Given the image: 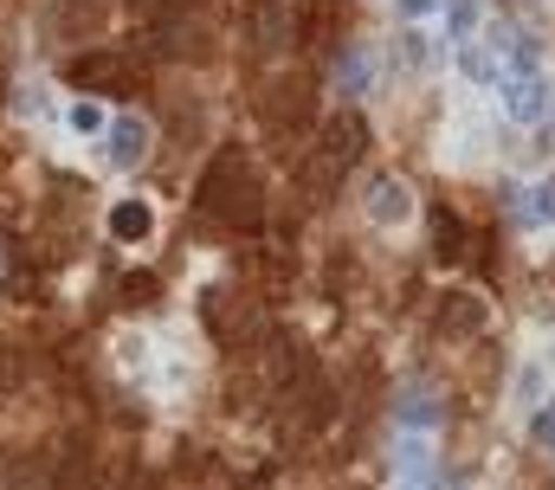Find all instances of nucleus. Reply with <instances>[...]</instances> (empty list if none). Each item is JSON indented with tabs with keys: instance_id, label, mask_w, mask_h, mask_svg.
I'll use <instances>...</instances> for the list:
<instances>
[{
	"instance_id": "obj_14",
	"label": "nucleus",
	"mask_w": 555,
	"mask_h": 490,
	"mask_svg": "<svg viewBox=\"0 0 555 490\" xmlns=\"http://www.w3.org/2000/svg\"><path fill=\"white\" fill-rule=\"evenodd\" d=\"M142 155H149V122L124 117L117 129H111V162H117V168H137Z\"/></svg>"
},
{
	"instance_id": "obj_1",
	"label": "nucleus",
	"mask_w": 555,
	"mask_h": 490,
	"mask_svg": "<svg viewBox=\"0 0 555 490\" xmlns=\"http://www.w3.org/2000/svg\"><path fill=\"white\" fill-rule=\"evenodd\" d=\"M194 207L227 233H253V227H266V181L240 149H220L194 188Z\"/></svg>"
},
{
	"instance_id": "obj_6",
	"label": "nucleus",
	"mask_w": 555,
	"mask_h": 490,
	"mask_svg": "<svg viewBox=\"0 0 555 490\" xmlns=\"http://www.w3.org/2000/svg\"><path fill=\"white\" fill-rule=\"evenodd\" d=\"M343 175H349V162H336L330 149H310V155L297 162V188H304V207H330V201H336V188H343Z\"/></svg>"
},
{
	"instance_id": "obj_11",
	"label": "nucleus",
	"mask_w": 555,
	"mask_h": 490,
	"mask_svg": "<svg viewBox=\"0 0 555 490\" xmlns=\"http://www.w3.org/2000/svg\"><path fill=\"white\" fill-rule=\"evenodd\" d=\"M323 149H330L336 162H362V149H369V122L356 117V111H336V117L323 122Z\"/></svg>"
},
{
	"instance_id": "obj_17",
	"label": "nucleus",
	"mask_w": 555,
	"mask_h": 490,
	"mask_svg": "<svg viewBox=\"0 0 555 490\" xmlns=\"http://www.w3.org/2000/svg\"><path fill=\"white\" fill-rule=\"evenodd\" d=\"M336 20H343V0H317V7L304 13L297 39H330V33H336Z\"/></svg>"
},
{
	"instance_id": "obj_5",
	"label": "nucleus",
	"mask_w": 555,
	"mask_h": 490,
	"mask_svg": "<svg viewBox=\"0 0 555 490\" xmlns=\"http://www.w3.org/2000/svg\"><path fill=\"white\" fill-rule=\"evenodd\" d=\"M297 26H304V0H253V13H246L253 52H278V46H291Z\"/></svg>"
},
{
	"instance_id": "obj_2",
	"label": "nucleus",
	"mask_w": 555,
	"mask_h": 490,
	"mask_svg": "<svg viewBox=\"0 0 555 490\" xmlns=\"http://www.w3.org/2000/svg\"><path fill=\"white\" fill-rule=\"evenodd\" d=\"M201 317H207V330H214L220 349H259V343L272 336L266 304H259L253 291H233V284H214V291L201 297Z\"/></svg>"
},
{
	"instance_id": "obj_12",
	"label": "nucleus",
	"mask_w": 555,
	"mask_h": 490,
	"mask_svg": "<svg viewBox=\"0 0 555 490\" xmlns=\"http://www.w3.org/2000/svg\"><path fill=\"white\" fill-rule=\"evenodd\" d=\"M408 207H414L408 181H395V175L369 181V220H375V227H395V220H408Z\"/></svg>"
},
{
	"instance_id": "obj_10",
	"label": "nucleus",
	"mask_w": 555,
	"mask_h": 490,
	"mask_svg": "<svg viewBox=\"0 0 555 490\" xmlns=\"http://www.w3.org/2000/svg\"><path fill=\"white\" fill-rule=\"evenodd\" d=\"M433 258H439V265H465V258H472V233H465V220H459L446 201L433 207Z\"/></svg>"
},
{
	"instance_id": "obj_19",
	"label": "nucleus",
	"mask_w": 555,
	"mask_h": 490,
	"mask_svg": "<svg viewBox=\"0 0 555 490\" xmlns=\"http://www.w3.org/2000/svg\"><path fill=\"white\" fill-rule=\"evenodd\" d=\"M478 7H485V0H446V33H459V39H465V33L478 26Z\"/></svg>"
},
{
	"instance_id": "obj_18",
	"label": "nucleus",
	"mask_w": 555,
	"mask_h": 490,
	"mask_svg": "<svg viewBox=\"0 0 555 490\" xmlns=\"http://www.w3.org/2000/svg\"><path fill=\"white\" fill-rule=\"evenodd\" d=\"M369 72H375L369 52H343V59H336V85H343V91H369Z\"/></svg>"
},
{
	"instance_id": "obj_4",
	"label": "nucleus",
	"mask_w": 555,
	"mask_h": 490,
	"mask_svg": "<svg viewBox=\"0 0 555 490\" xmlns=\"http://www.w3.org/2000/svg\"><path fill=\"white\" fill-rule=\"evenodd\" d=\"M72 85L98 91V98H124V91H137V65L124 52H78L72 59Z\"/></svg>"
},
{
	"instance_id": "obj_3",
	"label": "nucleus",
	"mask_w": 555,
	"mask_h": 490,
	"mask_svg": "<svg viewBox=\"0 0 555 490\" xmlns=\"http://www.w3.org/2000/svg\"><path fill=\"white\" fill-rule=\"evenodd\" d=\"M310 117H317V85L304 72H278L259 85V122L272 136H297V129H310Z\"/></svg>"
},
{
	"instance_id": "obj_13",
	"label": "nucleus",
	"mask_w": 555,
	"mask_h": 490,
	"mask_svg": "<svg viewBox=\"0 0 555 490\" xmlns=\"http://www.w3.org/2000/svg\"><path fill=\"white\" fill-rule=\"evenodd\" d=\"M0 478L13 490H52V452H7Z\"/></svg>"
},
{
	"instance_id": "obj_20",
	"label": "nucleus",
	"mask_w": 555,
	"mask_h": 490,
	"mask_svg": "<svg viewBox=\"0 0 555 490\" xmlns=\"http://www.w3.org/2000/svg\"><path fill=\"white\" fill-rule=\"evenodd\" d=\"M72 129H78V136H91V129H104V111H98L91 98H78V104H72Z\"/></svg>"
},
{
	"instance_id": "obj_22",
	"label": "nucleus",
	"mask_w": 555,
	"mask_h": 490,
	"mask_svg": "<svg viewBox=\"0 0 555 490\" xmlns=\"http://www.w3.org/2000/svg\"><path fill=\"white\" fill-rule=\"evenodd\" d=\"M537 439H543V446H555V407H543V413H537Z\"/></svg>"
},
{
	"instance_id": "obj_15",
	"label": "nucleus",
	"mask_w": 555,
	"mask_h": 490,
	"mask_svg": "<svg viewBox=\"0 0 555 490\" xmlns=\"http://www.w3.org/2000/svg\"><path fill=\"white\" fill-rule=\"evenodd\" d=\"M149 227H155V214H149L142 201H117V207H111V233H117V240H149Z\"/></svg>"
},
{
	"instance_id": "obj_24",
	"label": "nucleus",
	"mask_w": 555,
	"mask_h": 490,
	"mask_svg": "<svg viewBox=\"0 0 555 490\" xmlns=\"http://www.w3.org/2000/svg\"><path fill=\"white\" fill-rule=\"evenodd\" d=\"M426 7H433V0H401V13H426Z\"/></svg>"
},
{
	"instance_id": "obj_16",
	"label": "nucleus",
	"mask_w": 555,
	"mask_h": 490,
	"mask_svg": "<svg viewBox=\"0 0 555 490\" xmlns=\"http://www.w3.org/2000/svg\"><path fill=\"white\" fill-rule=\"evenodd\" d=\"M395 407H401V420H408V426H439V420H446V400H433L426 387H408Z\"/></svg>"
},
{
	"instance_id": "obj_26",
	"label": "nucleus",
	"mask_w": 555,
	"mask_h": 490,
	"mask_svg": "<svg viewBox=\"0 0 555 490\" xmlns=\"http://www.w3.org/2000/svg\"><path fill=\"white\" fill-rule=\"evenodd\" d=\"M142 490H155V485H142Z\"/></svg>"
},
{
	"instance_id": "obj_9",
	"label": "nucleus",
	"mask_w": 555,
	"mask_h": 490,
	"mask_svg": "<svg viewBox=\"0 0 555 490\" xmlns=\"http://www.w3.org/2000/svg\"><path fill=\"white\" fill-rule=\"evenodd\" d=\"M478 330H485V297H478V291L446 297V310H439V336H446V343H465V336H478Z\"/></svg>"
},
{
	"instance_id": "obj_25",
	"label": "nucleus",
	"mask_w": 555,
	"mask_h": 490,
	"mask_svg": "<svg viewBox=\"0 0 555 490\" xmlns=\"http://www.w3.org/2000/svg\"><path fill=\"white\" fill-rule=\"evenodd\" d=\"M0 98H7V72H0Z\"/></svg>"
},
{
	"instance_id": "obj_8",
	"label": "nucleus",
	"mask_w": 555,
	"mask_h": 490,
	"mask_svg": "<svg viewBox=\"0 0 555 490\" xmlns=\"http://www.w3.org/2000/svg\"><path fill=\"white\" fill-rule=\"evenodd\" d=\"M155 33H162L155 46H162L168 59H207V52H214V39H207V26H201V20H181V13H175V20H162Z\"/></svg>"
},
{
	"instance_id": "obj_21",
	"label": "nucleus",
	"mask_w": 555,
	"mask_h": 490,
	"mask_svg": "<svg viewBox=\"0 0 555 490\" xmlns=\"http://www.w3.org/2000/svg\"><path fill=\"white\" fill-rule=\"evenodd\" d=\"M124 297H130V304H149V297H155V278H149V271L124 278Z\"/></svg>"
},
{
	"instance_id": "obj_23",
	"label": "nucleus",
	"mask_w": 555,
	"mask_h": 490,
	"mask_svg": "<svg viewBox=\"0 0 555 490\" xmlns=\"http://www.w3.org/2000/svg\"><path fill=\"white\" fill-rule=\"evenodd\" d=\"M537 214H543V220H555V181H543V188H537Z\"/></svg>"
},
{
	"instance_id": "obj_7",
	"label": "nucleus",
	"mask_w": 555,
	"mask_h": 490,
	"mask_svg": "<svg viewBox=\"0 0 555 490\" xmlns=\"http://www.w3.org/2000/svg\"><path fill=\"white\" fill-rule=\"evenodd\" d=\"M504 104H511L517 122H537L543 111H550V85H543V72H537L530 59H517V72L504 78Z\"/></svg>"
}]
</instances>
